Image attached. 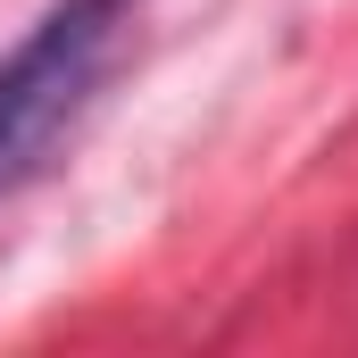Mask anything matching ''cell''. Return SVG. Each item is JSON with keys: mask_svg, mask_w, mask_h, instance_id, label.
Masks as SVG:
<instances>
[{"mask_svg": "<svg viewBox=\"0 0 358 358\" xmlns=\"http://www.w3.org/2000/svg\"><path fill=\"white\" fill-rule=\"evenodd\" d=\"M134 8L142 0H50L34 17V34L0 59V192H17L42 167V150L76 125V108L108 76Z\"/></svg>", "mask_w": 358, "mask_h": 358, "instance_id": "obj_1", "label": "cell"}]
</instances>
